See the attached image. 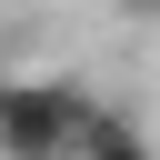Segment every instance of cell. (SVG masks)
<instances>
[{
    "instance_id": "6da1fadb",
    "label": "cell",
    "mask_w": 160,
    "mask_h": 160,
    "mask_svg": "<svg viewBox=\"0 0 160 160\" xmlns=\"http://www.w3.org/2000/svg\"><path fill=\"white\" fill-rule=\"evenodd\" d=\"M90 90L70 80H0V160H70Z\"/></svg>"
},
{
    "instance_id": "3957f363",
    "label": "cell",
    "mask_w": 160,
    "mask_h": 160,
    "mask_svg": "<svg viewBox=\"0 0 160 160\" xmlns=\"http://www.w3.org/2000/svg\"><path fill=\"white\" fill-rule=\"evenodd\" d=\"M120 10H130V20H160V0H120Z\"/></svg>"
},
{
    "instance_id": "7a4b0ae2",
    "label": "cell",
    "mask_w": 160,
    "mask_h": 160,
    "mask_svg": "<svg viewBox=\"0 0 160 160\" xmlns=\"http://www.w3.org/2000/svg\"><path fill=\"white\" fill-rule=\"evenodd\" d=\"M70 160H160V150H150V140H140V130H130L120 110H100V100H90V120H80Z\"/></svg>"
}]
</instances>
